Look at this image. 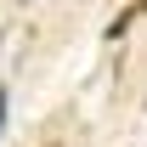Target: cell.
I'll use <instances>...</instances> for the list:
<instances>
[{
	"label": "cell",
	"mask_w": 147,
	"mask_h": 147,
	"mask_svg": "<svg viewBox=\"0 0 147 147\" xmlns=\"http://www.w3.org/2000/svg\"><path fill=\"white\" fill-rule=\"evenodd\" d=\"M6 108H11V96H6V85H0V136H6Z\"/></svg>",
	"instance_id": "obj_1"
}]
</instances>
